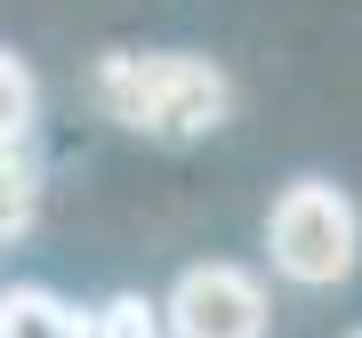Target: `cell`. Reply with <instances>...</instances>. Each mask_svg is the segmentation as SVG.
Here are the masks:
<instances>
[{"mask_svg":"<svg viewBox=\"0 0 362 338\" xmlns=\"http://www.w3.org/2000/svg\"><path fill=\"white\" fill-rule=\"evenodd\" d=\"M89 97L105 105V121H121L137 137H161V145L209 137L233 113V81L209 57H185V49H145V57L113 49V57H97Z\"/></svg>","mask_w":362,"mask_h":338,"instance_id":"6da1fadb","label":"cell"},{"mask_svg":"<svg viewBox=\"0 0 362 338\" xmlns=\"http://www.w3.org/2000/svg\"><path fill=\"white\" fill-rule=\"evenodd\" d=\"M266 250H274V274H290V282H306V290H330V282H346L354 258H362V218H354V202L338 194V185L298 177V185H282V202L266 209Z\"/></svg>","mask_w":362,"mask_h":338,"instance_id":"7a4b0ae2","label":"cell"},{"mask_svg":"<svg viewBox=\"0 0 362 338\" xmlns=\"http://www.w3.org/2000/svg\"><path fill=\"white\" fill-rule=\"evenodd\" d=\"M161 322L177 338H266V290L242 266H185Z\"/></svg>","mask_w":362,"mask_h":338,"instance_id":"3957f363","label":"cell"},{"mask_svg":"<svg viewBox=\"0 0 362 338\" xmlns=\"http://www.w3.org/2000/svg\"><path fill=\"white\" fill-rule=\"evenodd\" d=\"M0 338H89V314H73L57 290H0Z\"/></svg>","mask_w":362,"mask_h":338,"instance_id":"277c9868","label":"cell"},{"mask_svg":"<svg viewBox=\"0 0 362 338\" xmlns=\"http://www.w3.org/2000/svg\"><path fill=\"white\" fill-rule=\"evenodd\" d=\"M33 209H40V177H33V161L16 153V145H0V242L25 234Z\"/></svg>","mask_w":362,"mask_h":338,"instance_id":"5b68a950","label":"cell"},{"mask_svg":"<svg viewBox=\"0 0 362 338\" xmlns=\"http://www.w3.org/2000/svg\"><path fill=\"white\" fill-rule=\"evenodd\" d=\"M33 113H40V89H33V65L25 57H8L0 49V145H16L33 129Z\"/></svg>","mask_w":362,"mask_h":338,"instance_id":"8992f818","label":"cell"},{"mask_svg":"<svg viewBox=\"0 0 362 338\" xmlns=\"http://www.w3.org/2000/svg\"><path fill=\"white\" fill-rule=\"evenodd\" d=\"M89 338H161V306L145 298H105L89 314Z\"/></svg>","mask_w":362,"mask_h":338,"instance_id":"52a82bcc","label":"cell"},{"mask_svg":"<svg viewBox=\"0 0 362 338\" xmlns=\"http://www.w3.org/2000/svg\"><path fill=\"white\" fill-rule=\"evenodd\" d=\"M354 338H362V330H354Z\"/></svg>","mask_w":362,"mask_h":338,"instance_id":"ba28073f","label":"cell"}]
</instances>
